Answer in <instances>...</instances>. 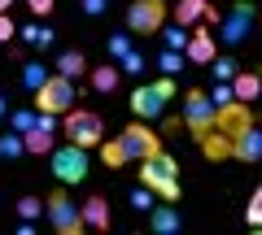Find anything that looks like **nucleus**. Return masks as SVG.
Returning a JSON list of instances; mask_svg holds the SVG:
<instances>
[{
  "instance_id": "e433bc0d",
  "label": "nucleus",
  "mask_w": 262,
  "mask_h": 235,
  "mask_svg": "<svg viewBox=\"0 0 262 235\" xmlns=\"http://www.w3.org/2000/svg\"><path fill=\"white\" fill-rule=\"evenodd\" d=\"M9 113H13V105H9V96L0 92V118H9Z\"/></svg>"
},
{
  "instance_id": "f704fd0d",
  "label": "nucleus",
  "mask_w": 262,
  "mask_h": 235,
  "mask_svg": "<svg viewBox=\"0 0 262 235\" xmlns=\"http://www.w3.org/2000/svg\"><path fill=\"white\" fill-rule=\"evenodd\" d=\"M210 96H214V105H227V100H236L232 83H223V79H219V87H214V92H210Z\"/></svg>"
},
{
  "instance_id": "c85d7f7f",
  "label": "nucleus",
  "mask_w": 262,
  "mask_h": 235,
  "mask_svg": "<svg viewBox=\"0 0 262 235\" xmlns=\"http://www.w3.org/2000/svg\"><path fill=\"white\" fill-rule=\"evenodd\" d=\"M245 222H249L253 231H262V183H258V188H253L249 205H245Z\"/></svg>"
},
{
  "instance_id": "6ab92c4d",
  "label": "nucleus",
  "mask_w": 262,
  "mask_h": 235,
  "mask_svg": "<svg viewBox=\"0 0 262 235\" xmlns=\"http://www.w3.org/2000/svg\"><path fill=\"white\" fill-rule=\"evenodd\" d=\"M57 74L79 79V74H92V70H88V57L79 48H66V53H57Z\"/></svg>"
},
{
  "instance_id": "f8f14e48",
  "label": "nucleus",
  "mask_w": 262,
  "mask_h": 235,
  "mask_svg": "<svg viewBox=\"0 0 262 235\" xmlns=\"http://www.w3.org/2000/svg\"><path fill=\"white\" fill-rule=\"evenodd\" d=\"M214 57H219V39L210 35L206 27H196L192 39H188V61H192V66H210Z\"/></svg>"
},
{
  "instance_id": "1a4fd4ad",
  "label": "nucleus",
  "mask_w": 262,
  "mask_h": 235,
  "mask_svg": "<svg viewBox=\"0 0 262 235\" xmlns=\"http://www.w3.org/2000/svg\"><path fill=\"white\" fill-rule=\"evenodd\" d=\"M214 122H219L214 96L201 92V87H188V92H184V126L192 131V140H201V135H206Z\"/></svg>"
},
{
  "instance_id": "cd10ccee",
  "label": "nucleus",
  "mask_w": 262,
  "mask_h": 235,
  "mask_svg": "<svg viewBox=\"0 0 262 235\" xmlns=\"http://www.w3.org/2000/svg\"><path fill=\"white\" fill-rule=\"evenodd\" d=\"M105 48H110V57H114V61H122V57L131 53V31H114V35L105 39Z\"/></svg>"
},
{
  "instance_id": "2eb2a0df",
  "label": "nucleus",
  "mask_w": 262,
  "mask_h": 235,
  "mask_svg": "<svg viewBox=\"0 0 262 235\" xmlns=\"http://www.w3.org/2000/svg\"><path fill=\"white\" fill-rule=\"evenodd\" d=\"M83 222L92 226V231H110V200H105L101 192H92V196L83 200Z\"/></svg>"
},
{
  "instance_id": "a878e982",
  "label": "nucleus",
  "mask_w": 262,
  "mask_h": 235,
  "mask_svg": "<svg viewBox=\"0 0 262 235\" xmlns=\"http://www.w3.org/2000/svg\"><path fill=\"white\" fill-rule=\"evenodd\" d=\"M184 61H188V53H175V48H162V53H158V70H162V74H179Z\"/></svg>"
},
{
  "instance_id": "bb28decb",
  "label": "nucleus",
  "mask_w": 262,
  "mask_h": 235,
  "mask_svg": "<svg viewBox=\"0 0 262 235\" xmlns=\"http://www.w3.org/2000/svg\"><path fill=\"white\" fill-rule=\"evenodd\" d=\"M35 122H39V109H35V105H31V109H13V113H9V126H13V131H22V135H27Z\"/></svg>"
},
{
  "instance_id": "0eeeda50",
  "label": "nucleus",
  "mask_w": 262,
  "mask_h": 235,
  "mask_svg": "<svg viewBox=\"0 0 262 235\" xmlns=\"http://www.w3.org/2000/svg\"><path fill=\"white\" fill-rule=\"evenodd\" d=\"M48 226H53L57 235H79L83 231V205H75V200H70V192H66V183L57 192H48Z\"/></svg>"
},
{
  "instance_id": "4468645a",
  "label": "nucleus",
  "mask_w": 262,
  "mask_h": 235,
  "mask_svg": "<svg viewBox=\"0 0 262 235\" xmlns=\"http://www.w3.org/2000/svg\"><path fill=\"white\" fill-rule=\"evenodd\" d=\"M196 144H201V157H206V161H227V157H232V140H227L219 126H210Z\"/></svg>"
},
{
  "instance_id": "412c9836",
  "label": "nucleus",
  "mask_w": 262,
  "mask_h": 235,
  "mask_svg": "<svg viewBox=\"0 0 262 235\" xmlns=\"http://www.w3.org/2000/svg\"><path fill=\"white\" fill-rule=\"evenodd\" d=\"M118 83H122V66H96L92 70V92H101V96H110V92H118Z\"/></svg>"
},
{
  "instance_id": "9d476101",
  "label": "nucleus",
  "mask_w": 262,
  "mask_h": 235,
  "mask_svg": "<svg viewBox=\"0 0 262 235\" xmlns=\"http://www.w3.org/2000/svg\"><path fill=\"white\" fill-rule=\"evenodd\" d=\"M79 105V92H75V79H66V74H48V83L35 92V109L39 113H70Z\"/></svg>"
},
{
  "instance_id": "20e7f679",
  "label": "nucleus",
  "mask_w": 262,
  "mask_h": 235,
  "mask_svg": "<svg viewBox=\"0 0 262 235\" xmlns=\"http://www.w3.org/2000/svg\"><path fill=\"white\" fill-rule=\"evenodd\" d=\"M170 96H175V79H170V74L153 79V83H140L136 92H131V113H136V118H144V122H153V118H162V113H166Z\"/></svg>"
},
{
  "instance_id": "b1692460",
  "label": "nucleus",
  "mask_w": 262,
  "mask_h": 235,
  "mask_svg": "<svg viewBox=\"0 0 262 235\" xmlns=\"http://www.w3.org/2000/svg\"><path fill=\"white\" fill-rule=\"evenodd\" d=\"M44 83H48V70L39 66V61H22V87H27V92L35 96Z\"/></svg>"
},
{
  "instance_id": "7ed1b4c3",
  "label": "nucleus",
  "mask_w": 262,
  "mask_h": 235,
  "mask_svg": "<svg viewBox=\"0 0 262 235\" xmlns=\"http://www.w3.org/2000/svg\"><path fill=\"white\" fill-rule=\"evenodd\" d=\"M88 152L92 148H83V144H57L53 152H48V166H53V179L57 183H66V188H75V183H83L88 174H92V161H88Z\"/></svg>"
},
{
  "instance_id": "c756f323",
  "label": "nucleus",
  "mask_w": 262,
  "mask_h": 235,
  "mask_svg": "<svg viewBox=\"0 0 262 235\" xmlns=\"http://www.w3.org/2000/svg\"><path fill=\"white\" fill-rule=\"evenodd\" d=\"M210 70H214V79H223V83H232V79L241 74L236 57H214V61H210Z\"/></svg>"
},
{
  "instance_id": "5701e85b",
  "label": "nucleus",
  "mask_w": 262,
  "mask_h": 235,
  "mask_svg": "<svg viewBox=\"0 0 262 235\" xmlns=\"http://www.w3.org/2000/svg\"><path fill=\"white\" fill-rule=\"evenodd\" d=\"M27 152V135L22 131H5L0 135V161H18Z\"/></svg>"
},
{
  "instance_id": "473e14b6",
  "label": "nucleus",
  "mask_w": 262,
  "mask_h": 235,
  "mask_svg": "<svg viewBox=\"0 0 262 235\" xmlns=\"http://www.w3.org/2000/svg\"><path fill=\"white\" fill-rule=\"evenodd\" d=\"M13 35H18V22H13L9 13H0V44H9Z\"/></svg>"
},
{
  "instance_id": "6e6552de",
  "label": "nucleus",
  "mask_w": 262,
  "mask_h": 235,
  "mask_svg": "<svg viewBox=\"0 0 262 235\" xmlns=\"http://www.w3.org/2000/svg\"><path fill=\"white\" fill-rule=\"evenodd\" d=\"M253 22H258V5H253V0H236L232 9L223 13V22H219V44L241 48L245 39L253 35Z\"/></svg>"
},
{
  "instance_id": "f3484780",
  "label": "nucleus",
  "mask_w": 262,
  "mask_h": 235,
  "mask_svg": "<svg viewBox=\"0 0 262 235\" xmlns=\"http://www.w3.org/2000/svg\"><path fill=\"white\" fill-rule=\"evenodd\" d=\"M206 9H210V0H179V5H170V13H175L179 27H196V22H206Z\"/></svg>"
},
{
  "instance_id": "423d86ee",
  "label": "nucleus",
  "mask_w": 262,
  "mask_h": 235,
  "mask_svg": "<svg viewBox=\"0 0 262 235\" xmlns=\"http://www.w3.org/2000/svg\"><path fill=\"white\" fill-rule=\"evenodd\" d=\"M166 13H170L166 0H131L127 5V31L140 35V39H153L166 27Z\"/></svg>"
},
{
  "instance_id": "4c0bfd02",
  "label": "nucleus",
  "mask_w": 262,
  "mask_h": 235,
  "mask_svg": "<svg viewBox=\"0 0 262 235\" xmlns=\"http://www.w3.org/2000/svg\"><path fill=\"white\" fill-rule=\"evenodd\" d=\"M9 5H13V0H0V13H9Z\"/></svg>"
},
{
  "instance_id": "dca6fc26",
  "label": "nucleus",
  "mask_w": 262,
  "mask_h": 235,
  "mask_svg": "<svg viewBox=\"0 0 262 235\" xmlns=\"http://www.w3.org/2000/svg\"><path fill=\"white\" fill-rule=\"evenodd\" d=\"M232 92H236V100L253 105L262 96V70H241V74L232 79Z\"/></svg>"
},
{
  "instance_id": "ddd939ff",
  "label": "nucleus",
  "mask_w": 262,
  "mask_h": 235,
  "mask_svg": "<svg viewBox=\"0 0 262 235\" xmlns=\"http://www.w3.org/2000/svg\"><path fill=\"white\" fill-rule=\"evenodd\" d=\"M232 157L236 161H249V166H253V161H262V131H258V122L245 126V131L232 140Z\"/></svg>"
},
{
  "instance_id": "7c9ffc66",
  "label": "nucleus",
  "mask_w": 262,
  "mask_h": 235,
  "mask_svg": "<svg viewBox=\"0 0 262 235\" xmlns=\"http://www.w3.org/2000/svg\"><path fill=\"white\" fill-rule=\"evenodd\" d=\"M153 200H158V192H153V188H144V183H140V188H131V209H136V214H149Z\"/></svg>"
},
{
  "instance_id": "9b49d317",
  "label": "nucleus",
  "mask_w": 262,
  "mask_h": 235,
  "mask_svg": "<svg viewBox=\"0 0 262 235\" xmlns=\"http://www.w3.org/2000/svg\"><path fill=\"white\" fill-rule=\"evenodd\" d=\"M149 231L153 235H179V231H184V214L175 209V200L149 209Z\"/></svg>"
},
{
  "instance_id": "2f4dec72",
  "label": "nucleus",
  "mask_w": 262,
  "mask_h": 235,
  "mask_svg": "<svg viewBox=\"0 0 262 235\" xmlns=\"http://www.w3.org/2000/svg\"><path fill=\"white\" fill-rule=\"evenodd\" d=\"M118 66H122V74H140V70L149 66V57H144V53H136V48H131V53H127V57H122V61H118Z\"/></svg>"
},
{
  "instance_id": "f03ea898",
  "label": "nucleus",
  "mask_w": 262,
  "mask_h": 235,
  "mask_svg": "<svg viewBox=\"0 0 262 235\" xmlns=\"http://www.w3.org/2000/svg\"><path fill=\"white\" fill-rule=\"evenodd\" d=\"M136 179H140L144 188L158 192V200H179V161L170 157L166 148H158L153 157H144Z\"/></svg>"
},
{
  "instance_id": "f257e3e1",
  "label": "nucleus",
  "mask_w": 262,
  "mask_h": 235,
  "mask_svg": "<svg viewBox=\"0 0 262 235\" xmlns=\"http://www.w3.org/2000/svg\"><path fill=\"white\" fill-rule=\"evenodd\" d=\"M162 148V135L153 131L144 118H136L131 126H122L118 135H114L110 144H101V161L110 170H118V166H127V161H144V157H153V152Z\"/></svg>"
},
{
  "instance_id": "72a5a7b5",
  "label": "nucleus",
  "mask_w": 262,
  "mask_h": 235,
  "mask_svg": "<svg viewBox=\"0 0 262 235\" xmlns=\"http://www.w3.org/2000/svg\"><path fill=\"white\" fill-rule=\"evenodd\" d=\"M27 9L35 13V18H48V13L57 9V0H27Z\"/></svg>"
},
{
  "instance_id": "aec40b11",
  "label": "nucleus",
  "mask_w": 262,
  "mask_h": 235,
  "mask_svg": "<svg viewBox=\"0 0 262 235\" xmlns=\"http://www.w3.org/2000/svg\"><path fill=\"white\" fill-rule=\"evenodd\" d=\"M57 148V131H48V126H31V131H27V152H31V157H44V152H53Z\"/></svg>"
},
{
  "instance_id": "4be33fe9",
  "label": "nucleus",
  "mask_w": 262,
  "mask_h": 235,
  "mask_svg": "<svg viewBox=\"0 0 262 235\" xmlns=\"http://www.w3.org/2000/svg\"><path fill=\"white\" fill-rule=\"evenodd\" d=\"M13 214H18L22 222H35V218H44V214H48V200H44V196H31V192H27V196H18Z\"/></svg>"
},
{
  "instance_id": "c9c22d12",
  "label": "nucleus",
  "mask_w": 262,
  "mask_h": 235,
  "mask_svg": "<svg viewBox=\"0 0 262 235\" xmlns=\"http://www.w3.org/2000/svg\"><path fill=\"white\" fill-rule=\"evenodd\" d=\"M79 5H83V13H88V18H101V13L110 9V0H79Z\"/></svg>"
},
{
  "instance_id": "a211bd4d",
  "label": "nucleus",
  "mask_w": 262,
  "mask_h": 235,
  "mask_svg": "<svg viewBox=\"0 0 262 235\" xmlns=\"http://www.w3.org/2000/svg\"><path fill=\"white\" fill-rule=\"evenodd\" d=\"M18 35H22V44H31L35 53H44V48H53V39H57L48 22H27V27H22Z\"/></svg>"
},
{
  "instance_id": "393cba45",
  "label": "nucleus",
  "mask_w": 262,
  "mask_h": 235,
  "mask_svg": "<svg viewBox=\"0 0 262 235\" xmlns=\"http://www.w3.org/2000/svg\"><path fill=\"white\" fill-rule=\"evenodd\" d=\"M188 39H192V27H162V44L175 48V53H188Z\"/></svg>"
},
{
  "instance_id": "39448f33",
  "label": "nucleus",
  "mask_w": 262,
  "mask_h": 235,
  "mask_svg": "<svg viewBox=\"0 0 262 235\" xmlns=\"http://www.w3.org/2000/svg\"><path fill=\"white\" fill-rule=\"evenodd\" d=\"M61 131H66V140H75V144H83V148H101L105 144V118L96 109H70V113H61Z\"/></svg>"
}]
</instances>
